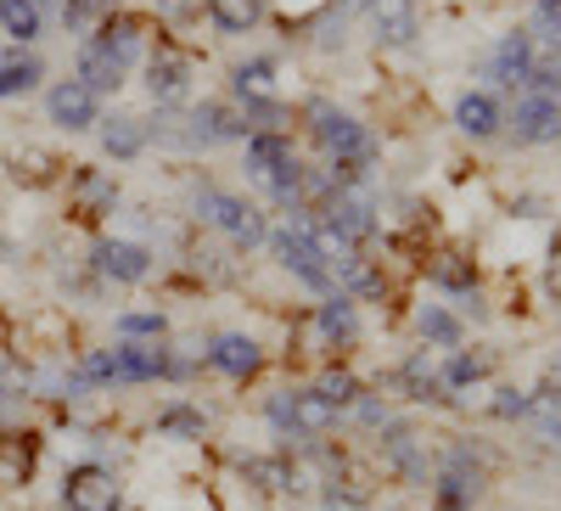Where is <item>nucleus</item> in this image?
<instances>
[{
	"instance_id": "nucleus-1",
	"label": "nucleus",
	"mask_w": 561,
	"mask_h": 511,
	"mask_svg": "<svg viewBox=\"0 0 561 511\" xmlns=\"http://www.w3.org/2000/svg\"><path fill=\"white\" fill-rule=\"evenodd\" d=\"M264 416H270V428H275L280 439L309 444V439H320V433H332L343 410L325 399L320 388H287V394H275V399L264 405Z\"/></svg>"
},
{
	"instance_id": "nucleus-2",
	"label": "nucleus",
	"mask_w": 561,
	"mask_h": 511,
	"mask_svg": "<svg viewBox=\"0 0 561 511\" xmlns=\"http://www.w3.org/2000/svg\"><path fill=\"white\" fill-rule=\"evenodd\" d=\"M309 129H314V141L337 158L343 180H359V169H365V158H370V129H365L354 113L332 107V102H314V107H309Z\"/></svg>"
},
{
	"instance_id": "nucleus-3",
	"label": "nucleus",
	"mask_w": 561,
	"mask_h": 511,
	"mask_svg": "<svg viewBox=\"0 0 561 511\" xmlns=\"http://www.w3.org/2000/svg\"><path fill=\"white\" fill-rule=\"evenodd\" d=\"M483 489H489V467L472 455V444H449L444 461H438V473H433L438 506H466V511H472Z\"/></svg>"
},
{
	"instance_id": "nucleus-4",
	"label": "nucleus",
	"mask_w": 561,
	"mask_h": 511,
	"mask_svg": "<svg viewBox=\"0 0 561 511\" xmlns=\"http://www.w3.org/2000/svg\"><path fill=\"white\" fill-rule=\"evenodd\" d=\"M62 511H118L124 484L113 478V467H96V461H79V467L62 473Z\"/></svg>"
},
{
	"instance_id": "nucleus-5",
	"label": "nucleus",
	"mask_w": 561,
	"mask_h": 511,
	"mask_svg": "<svg viewBox=\"0 0 561 511\" xmlns=\"http://www.w3.org/2000/svg\"><path fill=\"white\" fill-rule=\"evenodd\" d=\"M197 208H203V219L214 225V230H225L237 248H259L270 230H264V214L248 203V197H230V192H203L197 197Z\"/></svg>"
},
{
	"instance_id": "nucleus-6",
	"label": "nucleus",
	"mask_w": 561,
	"mask_h": 511,
	"mask_svg": "<svg viewBox=\"0 0 561 511\" xmlns=\"http://www.w3.org/2000/svg\"><path fill=\"white\" fill-rule=\"evenodd\" d=\"M377 433H382V439H377L382 467L399 473L410 489H427L433 478H427V450H421V433H415L410 422H388V428H377Z\"/></svg>"
},
{
	"instance_id": "nucleus-7",
	"label": "nucleus",
	"mask_w": 561,
	"mask_h": 511,
	"mask_svg": "<svg viewBox=\"0 0 561 511\" xmlns=\"http://www.w3.org/2000/svg\"><path fill=\"white\" fill-rule=\"evenodd\" d=\"M275 259L287 264L304 287H314V293H325V298L343 293V287H337V275H332V264L314 253V242L304 237V230H275Z\"/></svg>"
},
{
	"instance_id": "nucleus-8",
	"label": "nucleus",
	"mask_w": 561,
	"mask_h": 511,
	"mask_svg": "<svg viewBox=\"0 0 561 511\" xmlns=\"http://www.w3.org/2000/svg\"><path fill=\"white\" fill-rule=\"evenodd\" d=\"M208 365L219 371V377H230V383H248V377L264 371V349L248 332H219V338H208Z\"/></svg>"
},
{
	"instance_id": "nucleus-9",
	"label": "nucleus",
	"mask_w": 561,
	"mask_h": 511,
	"mask_svg": "<svg viewBox=\"0 0 561 511\" xmlns=\"http://www.w3.org/2000/svg\"><path fill=\"white\" fill-rule=\"evenodd\" d=\"M511 135H517L523 147H545V141H561V96H528L517 102L511 113Z\"/></svg>"
},
{
	"instance_id": "nucleus-10",
	"label": "nucleus",
	"mask_w": 561,
	"mask_h": 511,
	"mask_svg": "<svg viewBox=\"0 0 561 511\" xmlns=\"http://www.w3.org/2000/svg\"><path fill=\"white\" fill-rule=\"evenodd\" d=\"M90 264H96L102 282H118V287H140L152 275V253L140 242H96Z\"/></svg>"
},
{
	"instance_id": "nucleus-11",
	"label": "nucleus",
	"mask_w": 561,
	"mask_h": 511,
	"mask_svg": "<svg viewBox=\"0 0 561 511\" xmlns=\"http://www.w3.org/2000/svg\"><path fill=\"white\" fill-rule=\"evenodd\" d=\"M45 113H51V124H62V129L102 124V118H96V90H84L79 79H62V84L45 90Z\"/></svg>"
},
{
	"instance_id": "nucleus-12",
	"label": "nucleus",
	"mask_w": 561,
	"mask_h": 511,
	"mask_svg": "<svg viewBox=\"0 0 561 511\" xmlns=\"http://www.w3.org/2000/svg\"><path fill=\"white\" fill-rule=\"evenodd\" d=\"M147 90L158 107H180L185 96H192V63H185L180 52H158L147 63Z\"/></svg>"
},
{
	"instance_id": "nucleus-13",
	"label": "nucleus",
	"mask_w": 561,
	"mask_h": 511,
	"mask_svg": "<svg viewBox=\"0 0 561 511\" xmlns=\"http://www.w3.org/2000/svg\"><path fill=\"white\" fill-rule=\"evenodd\" d=\"M34 467H39V439L23 428L0 433V489H28Z\"/></svg>"
},
{
	"instance_id": "nucleus-14",
	"label": "nucleus",
	"mask_w": 561,
	"mask_h": 511,
	"mask_svg": "<svg viewBox=\"0 0 561 511\" xmlns=\"http://www.w3.org/2000/svg\"><path fill=\"white\" fill-rule=\"evenodd\" d=\"M320 214H325V225H332V230H343L354 248L377 237V208H370V197H359V192H337Z\"/></svg>"
},
{
	"instance_id": "nucleus-15",
	"label": "nucleus",
	"mask_w": 561,
	"mask_h": 511,
	"mask_svg": "<svg viewBox=\"0 0 561 511\" xmlns=\"http://www.w3.org/2000/svg\"><path fill=\"white\" fill-rule=\"evenodd\" d=\"M124 73H129V63L118 52H107L102 39H84L79 45V84L84 90H96V96H102V90H118Z\"/></svg>"
},
{
	"instance_id": "nucleus-16",
	"label": "nucleus",
	"mask_w": 561,
	"mask_h": 511,
	"mask_svg": "<svg viewBox=\"0 0 561 511\" xmlns=\"http://www.w3.org/2000/svg\"><path fill=\"white\" fill-rule=\"evenodd\" d=\"M242 478L259 484L264 495H298V489H304V473L293 467L287 455H248V461H242Z\"/></svg>"
},
{
	"instance_id": "nucleus-17",
	"label": "nucleus",
	"mask_w": 561,
	"mask_h": 511,
	"mask_svg": "<svg viewBox=\"0 0 561 511\" xmlns=\"http://www.w3.org/2000/svg\"><path fill=\"white\" fill-rule=\"evenodd\" d=\"M314 327L325 338V349H348L359 338V315H354V298L348 293H332L320 309H314Z\"/></svg>"
},
{
	"instance_id": "nucleus-18",
	"label": "nucleus",
	"mask_w": 561,
	"mask_h": 511,
	"mask_svg": "<svg viewBox=\"0 0 561 511\" xmlns=\"http://www.w3.org/2000/svg\"><path fill=\"white\" fill-rule=\"evenodd\" d=\"M113 203H118V185L102 169H79L73 174V214L79 219H102V214H113Z\"/></svg>"
},
{
	"instance_id": "nucleus-19",
	"label": "nucleus",
	"mask_w": 561,
	"mask_h": 511,
	"mask_svg": "<svg viewBox=\"0 0 561 511\" xmlns=\"http://www.w3.org/2000/svg\"><path fill=\"white\" fill-rule=\"evenodd\" d=\"M393 383H399V388H404L410 399H427V405H449V399H455V394L444 388V377H438V365H433L427 354H415V360H404Z\"/></svg>"
},
{
	"instance_id": "nucleus-20",
	"label": "nucleus",
	"mask_w": 561,
	"mask_h": 511,
	"mask_svg": "<svg viewBox=\"0 0 561 511\" xmlns=\"http://www.w3.org/2000/svg\"><path fill=\"white\" fill-rule=\"evenodd\" d=\"M421 34L415 0H377V39L382 45H410Z\"/></svg>"
},
{
	"instance_id": "nucleus-21",
	"label": "nucleus",
	"mask_w": 561,
	"mask_h": 511,
	"mask_svg": "<svg viewBox=\"0 0 561 511\" xmlns=\"http://www.w3.org/2000/svg\"><path fill=\"white\" fill-rule=\"evenodd\" d=\"M230 84H237V96H242L248 107H259V102H275V96H280V79H275V63H270V57L242 63L237 73H230Z\"/></svg>"
},
{
	"instance_id": "nucleus-22",
	"label": "nucleus",
	"mask_w": 561,
	"mask_h": 511,
	"mask_svg": "<svg viewBox=\"0 0 561 511\" xmlns=\"http://www.w3.org/2000/svg\"><path fill=\"white\" fill-rule=\"evenodd\" d=\"M140 147H147V124L129 118V113H113L102 124V152L107 158H140Z\"/></svg>"
},
{
	"instance_id": "nucleus-23",
	"label": "nucleus",
	"mask_w": 561,
	"mask_h": 511,
	"mask_svg": "<svg viewBox=\"0 0 561 511\" xmlns=\"http://www.w3.org/2000/svg\"><path fill=\"white\" fill-rule=\"evenodd\" d=\"M455 124H460L466 135H472V141H489V135L500 129V107H494V96H483V90H472V96H460Z\"/></svg>"
},
{
	"instance_id": "nucleus-24",
	"label": "nucleus",
	"mask_w": 561,
	"mask_h": 511,
	"mask_svg": "<svg viewBox=\"0 0 561 511\" xmlns=\"http://www.w3.org/2000/svg\"><path fill=\"white\" fill-rule=\"evenodd\" d=\"M39 79H45V68H39V57H0V102L7 96H28V90H39Z\"/></svg>"
},
{
	"instance_id": "nucleus-25",
	"label": "nucleus",
	"mask_w": 561,
	"mask_h": 511,
	"mask_svg": "<svg viewBox=\"0 0 561 511\" xmlns=\"http://www.w3.org/2000/svg\"><path fill=\"white\" fill-rule=\"evenodd\" d=\"M489 371H494V360H489V354H460V349H449V365L438 371V377H444V388H449V394H460V388H478V383L489 377Z\"/></svg>"
},
{
	"instance_id": "nucleus-26",
	"label": "nucleus",
	"mask_w": 561,
	"mask_h": 511,
	"mask_svg": "<svg viewBox=\"0 0 561 511\" xmlns=\"http://www.w3.org/2000/svg\"><path fill=\"white\" fill-rule=\"evenodd\" d=\"M523 422H534L545 439L561 428V383H539V388H528V410H523Z\"/></svg>"
},
{
	"instance_id": "nucleus-27",
	"label": "nucleus",
	"mask_w": 561,
	"mask_h": 511,
	"mask_svg": "<svg viewBox=\"0 0 561 511\" xmlns=\"http://www.w3.org/2000/svg\"><path fill=\"white\" fill-rule=\"evenodd\" d=\"M528 63H534V34H511L500 52H494V73L505 84H523L528 79Z\"/></svg>"
},
{
	"instance_id": "nucleus-28",
	"label": "nucleus",
	"mask_w": 561,
	"mask_h": 511,
	"mask_svg": "<svg viewBox=\"0 0 561 511\" xmlns=\"http://www.w3.org/2000/svg\"><path fill=\"white\" fill-rule=\"evenodd\" d=\"M248 124H237L219 102H208V107H197L192 113V141H203V147H214V141H230V135H242Z\"/></svg>"
},
{
	"instance_id": "nucleus-29",
	"label": "nucleus",
	"mask_w": 561,
	"mask_h": 511,
	"mask_svg": "<svg viewBox=\"0 0 561 511\" xmlns=\"http://www.w3.org/2000/svg\"><path fill=\"white\" fill-rule=\"evenodd\" d=\"M0 29L12 39H39V29H45L39 0H0Z\"/></svg>"
},
{
	"instance_id": "nucleus-30",
	"label": "nucleus",
	"mask_w": 561,
	"mask_h": 511,
	"mask_svg": "<svg viewBox=\"0 0 561 511\" xmlns=\"http://www.w3.org/2000/svg\"><path fill=\"white\" fill-rule=\"evenodd\" d=\"M264 12V0H208V18L225 29V34H248Z\"/></svg>"
},
{
	"instance_id": "nucleus-31",
	"label": "nucleus",
	"mask_w": 561,
	"mask_h": 511,
	"mask_svg": "<svg viewBox=\"0 0 561 511\" xmlns=\"http://www.w3.org/2000/svg\"><path fill=\"white\" fill-rule=\"evenodd\" d=\"M415 327H421V338H427L433 349H460V320L449 315V309H438V304H427L415 315Z\"/></svg>"
},
{
	"instance_id": "nucleus-32",
	"label": "nucleus",
	"mask_w": 561,
	"mask_h": 511,
	"mask_svg": "<svg viewBox=\"0 0 561 511\" xmlns=\"http://www.w3.org/2000/svg\"><path fill=\"white\" fill-rule=\"evenodd\" d=\"M433 282L444 287V293H478V270H472V259H460V253H444L438 264H433Z\"/></svg>"
},
{
	"instance_id": "nucleus-33",
	"label": "nucleus",
	"mask_w": 561,
	"mask_h": 511,
	"mask_svg": "<svg viewBox=\"0 0 561 511\" xmlns=\"http://www.w3.org/2000/svg\"><path fill=\"white\" fill-rule=\"evenodd\" d=\"M107 52H118L124 63H135L140 57V23L135 18H102V34H96Z\"/></svg>"
},
{
	"instance_id": "nucleus-34",
	"label": "nucleus",
	"mask_w": 561,
	"mask_h": 511,
	"mask_svg": "<svg viewBox=\"0 0 561 511\" xmlns=\"http://www.w3.org/2000/svg\"><path fill=\"white\" fill-rule=\"evenodd\" d=\"M163 332H169L163 309H129V315H118V338H135V343H158Z\"/></svg>"
},
{
	"instance_id": "nucleus-35",
	"label": "nucleus",
	"mask_w": 561,
	"mask_h": 511,
	"mask_svg": "<svg viewBox=\"0 0 561 511\" xmlns=\"http://www.w3.org/2000/svg\"><path fill=\"white\" fill-rule=\"evenodd\" d=\"M158 433H174V439H208V416L192 410V405H169L158 416Z\"/></svg>"
},
{
	"instance_id": "nucleus-36",
	"label": "nucleus",
	"mask_w": 561,
	"mask_h": 511,
	"mask_svg": "<svg viewBox=\"0 0 561 511\" xmlns=\"http://www.w3.org/2000/svg\"><path fill=\"white\" fill-rule=\"evenodd\" d=\"M314 388H320L325 399H332L337 410H354V399L365 394V388H359V377H354V371H348V365H332V371H325V377H320Z\"/></svg>"
},
{
	"instance_id": "nucleus-37",
	"label": "nucleus",
	"mask_w": 561,
	"mask_h": 511,
	"mask_svg": "<svg viewBox=\"0 0 561 511\" xmlns=\"http://www.w3.org/2000/svg\"><path fill=\"white\" fill-rule=\"evenodd\" d=\"M320 511H370V500H365V489H359V484L332 478V484L320 489Z\"/></svg>"
},
{
	"instance_id": "nucleus-38",
	"label": "nucleus",
	"mask_w": 561,
	"mask_h": 511,
	"mask_svg": "<svg viewBox=\"0 0 561 511\" xmlns=\"http://www.w3.org/2000/svg\"><path fill=\"white\" fill-rule=\"evenodd\" d=\"M102 18H113V0H62V23L68 29H96Z\"/></svg>"
},
{
	"instance_id": "nucleus-39",
	"label": "nucleus",
	"mask_w": 561,
	"mask_h": 511,
	"mask_svg": "<svg viewBox=\"0 0 561 511\" xmlns=\"http://www.w3.org/2000/svg\"><path fill=\"white\" fill-rule=\"evenodd\" d=\"M500 422H523V410H528V394L523 388H494V405H489Z\"/></svg>"
},
{
	"instance_id": "nucleus-40",
	"label": "nucleus",
	"mask_w": 561,
	"mask_h": 511,
	"mask_svg": "<svg viewBox=\"0 0 561 511\" xmlns=\"http://www.w3.org/2000/svg\"><path fill=\"white\" fill-rule=\"evenodd\" d=\"M51 169H57V158H45V152H23L18 158V180H51Z\"/></svg>"
},
{
	"instance_id": "nucleus-41",
	"label": "nucleus",
	"mask_w": 561,
	"mask_h": 511,
	"mask_svg": "<svg viewBox=\"0 0 561 511\" xmlns=\"http://www.w3.org/2000/svg\"><path fill=\"white\" fill-rule=\"evenodd\" d=\"M354 410H359V422H365L370 433L393 422V416H388V405H382V399H370V394H359V399H354Z\"/></svg>"
},
{
	"instance_id": "nucleus-42",
	"label": "nucleus",
	"mask_w": 561,
	"mask_h": 511,
	"mask_svg": "<svg viewBox=\"0 0 561 511\" xmlns=\"http://www.w3.org/2000/svg\"><path fill=\"white\" fill-rule=\"evenodd\" d=\"M539 12H556L561 18V0H539Z\"/></svg>"
},
{
	"instance_id": "nucleus-43",
	"label": "nucleus",
	"mask_w": 561,
	"mask_h": 511,
	"mask_svg": "<svg viewBox=\"0 0 561 511\" xmlns=\"http://www.w3.org/2000/svg\"><path fill=\"white\" fill-rule=\"evenodd\" d=\"M438 511H466V506H438Z\"/></svg>"
},
{
	"instance_id": "nucleus-44",
	"label": "nucleus",
	"mask_w": 561,
	"mask_h": 511,
	"mask_svg": "<svg viewBox=\"0 0 561 511\" xmlns=\"http://www.w3.org/2000/svg\"><path fill=\"white\" fill-rule=\"evenodd\" d=\"M550 439H556V444H561V428H556V433H550Z\"/></svg>"
}]
</instances>
